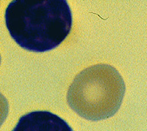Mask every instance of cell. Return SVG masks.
<instances>
[{
	"mask_svg": "<svg viewBox=\"0 0 147 131\" xmlns=\"http://www.w3.org/2000/svg\"><path fill=\"white\" fill-rule=\"evenodd\" d=\"M12 39L32 52H46L69 36L72 13L66 0H13L5 13Z\"/></svg>",
	"mask_w": 147,
	"mask_h": 131,
	"instance_id": "obj_1",
	"label": "cell"
},
{
	"mask_svg": "<svg viewBox=\"0 0 147 131\" xmlns=\"http://www.w3.org/2000/svg\"><path fill=\"white\" fill-rule=\"evenodd\" d=\"M125 93L123 77L109 64H95L79 72L71 83L66 99L71 109L89 121L113 116Z\"/></svg>",
	"mask_w": 147,
	"mask_h": 131,
	"instance_id": "obj_2",
	"label": "cell"
},
{
	"mask_svg": "<svg viewBox=\"0 0 147 131\" xmlns=\"http://www.w3.org/2000/svg\"><path fill=\"white\" fill-rule=\"evenodd\" d=\"M11 131H74L70 124L50 111L37 110L22 116Z\"/></svg>",
	"mask_w": 147,
	"mask_h": 131,
	"instance_id": "obj_3",
	"label": "cell"
},
{
	"mask_svg": "<svg viewBox=\"0 0 147 131\" xmlns=\"http://www.w3.org/2000/svg\"><path fill=\"white\" fill-rule=\"evenodd\" d=\"M9 114V103L6 97L0 93V127L3 125Z\"/></svg>",
	"mask_w": 147,
	"mask_h": 131,
	"instance_id": "obj_4",
	"label": "cell"
},
{
	"mask_svg": "<svg viewBox=\"0 0 147 131\" xmlns=\"http://www.w3.org/2000/svg\"><path fill=\"white\" fill-rule=\"evenodd\" d=\"M0 64H1V56H0Z\"/></svg>",
	"mask_w": 147,
	"mask_h": 131,
	"instance_id": "obj_5",
	"label": "cell"
}]
</instances>
